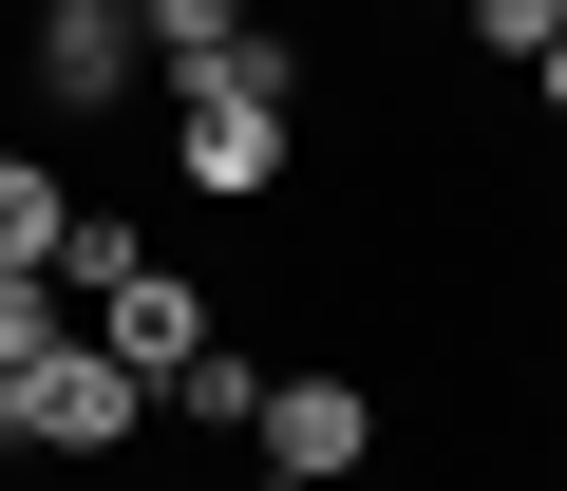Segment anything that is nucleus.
<instances>
[{
  "instance_id": "obj_6",
  "label": "nucleus",
  "mask_w": 567,
  "mask_h": 491,
  "mask_svg": "<svg viewBox=\"0 0 567 491\" xmlns=\"http://www.w3.org/2000/svg\"><path fill=\"white\" fill-rule=\"evenodd\" d=\"M58 245H76V170L0 133V265H58Z\"/></svg>"
},
{
  "instance_id": "obj_16",
  "label": "nucleus",
  "mask_w": 567,
  "mask_h": 491,
  "mask_svg": "<svg viewBox=\"0 0 567 491\" xmlns=\"http://www.w3.org/2000/svg\"><path fill=\"white\" fill-rule=\"evenodd\" d=\"M0 95H20V76H0Z\"/></svg>"
},
{
  "instance_id": "obj_11",
  "label": "nucleus",
  "mask_w": 567,
  "mask_h": 491,
  "mask_svg": "<svg viewBox=\"0 0 567 491\" xmlns=\"http://www.w3.org/2000/svg\"><path fill=\"white\" fill-rule=\"evenodd\" d=\"M529 95H548V133H567V39H548V58H529Z\"/></svg>"
},
{
  "instance_id": "obj_3",
  "label": "nucleus",
  "mask_w": 567,
  "mask_h": 491,
  "mask_svg": "<svg viewBox=\"0 0 567 491\" xmlns=\"http://www.w3.org/2000/svg\"><path fill=\"white\" fill-rule=\"evenodd\" d=\"M284 152H303V114H284V95H171V170H189V208H265L284 189Z\"/></svg>"
},
{
  "instance_id": "obj_2",
  "label": "nucleus",
  "mask_w": 567,
  "mask_h": 491,
  "mask_svg": "<svg viewBox=\"0 0 567 491\" xmlns=\"http://www.w3.org/2000/svg\"><path fill=\"white\" fill-rule=\"evenodd\" d=\"M246 472H265V491H360V472H379V397H360L341 359L265 378V416H246Z\"/></svg>"
},
{
  "instance_id": "obj_8",
  "label": "nucleus",
  "mask_w": 567,
  "mask_h": 491,
  "mask_svg": "<svg viewBox=\"0 0 567 491\" xmlns=\"http://www.w3.org/2000/svg\"><path fill=\"white\" fill-rule=\"evenodd\" d=\"M265 20V0H133V39H152V76H208L227 39Z\"/></svg>"
},
{
  "instance_id": "obj_5",
  "label": "nucleus",
  "mask_w": 567,
  "mask_h": 491,
  "mask_svg": "<svg viewBox=\"0 0 567 491\" xmlns=\"http://www.w3.org/2000/svg\"><path fill=\"white\" fill-rule=\"evenodd\" d=\"M76 322H95V341H114V359H133V378L171 397V378H189V341H208V284H189L171 245H152V265H114V284H95Z\"/></svg>"
},
{
  "instance_id": "obj_15",
  "label": "nucleus",
  "mask_w": 567,
  "mask_h": 491,
  "mask_svg": "<svg viewBox=\"0 0 567 491\" xmlns=\"http://www.w3.org/2000/svg\"><path fill=\"white\" fill-rule=\"evenodd\" d=\"M435 20H454V0H435Z\"/></svg>"
},
{
  "instance_id": "obj_7",
  "label": "nucleus",
  "mask_w": 567,
  "mask_h": 491,
  "mask_svg": "<svg viewBox=\"0 0 567 491\" xmlns=\"http://www.w3.org/2000/svg\"><path fill=\"white\" fill-rule=\"evenodd\" d=\"M152 416H189V435H246V416H265V359H246V341L208 322V341H189V378H171Z\"/></svg>"
},
{
  "instance_id": "obj_1",
  "label": "nucleus",
  "mask_w": 567,
  "mask_h": 491,
  "mask_svg": "<svg viewBox=\"0 0 567 491\" xmlns=\"http://www.w3.org/2000/svg\"><path fill=\"white\" fill-rule=\"evenodd\" d=\"M133 435H152V378H133L95 322H76L58 359H20V453H58V472H114Z\"/></svg>"
},
{
  "instance_id": "obj_4",
  "label": "nucleus",
  "mask_w": 567,
  "mask_h": 491,
  "mask_svg": "<svg viewBox=\"0 0 567 491\" xmlns=\"http://www.w3.org/2000/svg\"><path fill=\"white\" fill-rule=\"evenodd\" d=\"M20 95H58V114H152V39H133V0H114V20H39V39H20Z\"/></svg>"
},
{
  "instance_id": "obj_12",
  "label": "nucleus",
  "mask_w": 567,
  "mask_h": 491,
  "mask_svg": "<svg viewBox=\"0 0 567 491\" xmlns=\"http://www.w3.org/2000/svg\"><path fill=\"white\" fill-rule=\"evenodd\" d=\"M20 20H114V0H20Z\"/></svg>"
},
{
  "instance_id": "obj_14",
  "label": "nucleus",
  "mask_w": 567,
  "mask_h": 491,
  "mask_svg": "<svg viewBox=\"0 0 567 491\" xmlns=\"http://www.w3.org/2000/svg\"><path fill=\"white\" fill-rule=\"evenodd\" d=\"M548 491H567V453H548Z\"/></svg>"
},
{
  "instance_id": "obj_10",
  "label": "nucleus",
  "mask_w": 567,
  "mask_h": 491,
  "mask_svg": "<svg viewBox=\"0 0 567 491\" xmlns=\"http://www.w3.org/2000/svg\"><path fill=\"white\" fill-rule=\"evenodd\" d=\"M454 39H473V58H492V76H529V58H548V39H567V0H454Z\"/></svg>"
},
{
  "instance_id": "obj_13",
  "label": "nucleus",
  "mask_w": 567,
  "mask_h": 491,
  "mask_svg": "<svg viewBox=\"0 0 567 491\" xmlns=\"http://www.w3.org/2000/svg\"><path fill=\"white\" fill-rule=\"evenodd\" d=\"M0 453H20V378H0Z\"/></svg>"
},
{
  "instance_id": "obj_9",
  "label": "nucleus",
  "mask_w": 567,
  "mask_h": 491,
  "mask_svg": "<svg viewBox=\"0 0 567 491\" xmlns=\"http://www.w3.org/2000/svg\"><path fill=\"white\" fill-rule=\"evenodd\" d=\"M58 341H76V284H58V265H0V378L58 359Z\"/></svg>"
}]
</instances>
